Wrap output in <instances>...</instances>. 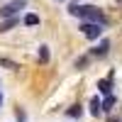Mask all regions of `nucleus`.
Masks as SVG:
<instances>
[{"instance_id": "nucleus-1", "label": "nucleus", "mask_w": 122, "mask_h": 122, "mask_svg": "<svg viewBox=\"0 0 122 122\" xmlns=\"http://www.w3.org/2000/svg\"><path fill=\"white\" fill-rule=\"evenodd\" d=\"M68 12L73 15V17H78V20H83V22H103V25H105V15H103V10H100V7H95V5L71 3Z\"/></svg>"}, {"instance_id": "nucleus-2", "label": "nucleus", "mask_w": 122, "mask_h": 122, "mask_svg": "<svg viewBox=\"0 0 122 122\" xmlns=\"http://www.w3.org/2000/svg\"><path fill=\"white\" fill-rule=\"evenodd\" d=\"M27 7V0H12V3H7L0 7V20H5V17H15L20 10H25Z\"/></svg>"}, {"instance_id": "nucleus-3", "label": "nucleus", "mask_w": 122, "mask_h": 122, "mask_svg": "<svg viewBox=\"0 0 122 122\" xmlns=\"http://www.w3.org/2000/svg\"><path fill=\"white\" fill-rule=\"evenodd\" d=\"M81 32L88 39H98L103 37V22H81Z\"/></svg>"}, {"instance_id": "nucleus-4", "label": "nucleus", "mask_w": 122, "mask_h": 122, "mask_svg": "<svg viewBox=\"0 0 122 122\" xmlns=\"http://www.w3.org/2000/svg\"><path fill=\"white\" fill-rule=\"evenodd\" d=\"M107 51H110V39H100V44L95 49H90V59H93V56L100 59V56H105Z\"/></svg>"}, {"instance_id": "nucleus-5", "label": "nucleus", "mask_w": 122, "mask_h": 122, "mask_svg": "<svg viewBox=\"0 0 122 122\" xmlns=\"http://www.w3.org/2000/svg\"><path fill=\"white\" fill-rule=\"evenodd\" d=\"M98 90L103 95H110L112 93V73H110L107 78H103V81H98Z\"/></svg>"}, {"instance_id": "nucleus-6", "label": "nucleus", "mask_w": 122, "mask_h": 122, "mask_svg": "<svg viewBox=\"0 0 122 122\" xmlns=\"http://www.w3.org/2000/svg\"><path fill=\"white\" fill-rule=\"evenodd\" d=\"M17 25H20V20H17V17H5L3 22H0V32H10V29L17 27Z\"/></svg>"}, {"instance_id": "nucleus-7", "label": "nucleus", "mask_w": 122, "mask_h": 122, "mask_svg": "<svg viewBox=\"0 0 122 122\" xmlns=\"http://www.w3.org/2000/svg\"><path fill=\"white\" fill-rule=\"evenodd\" d=\"M90 115H93V117L103 115V107H100V98H98V95H95V98H90Z\"/></svg>"}, {"instance_id": "nucleus-8", "label": "nucleus", "mask_w": 122, "mask_h": 122, "mask_svg": "<svg viewBox=\"0 0 122 122\" xmlns=\"http://www.w3.org/2000/svg\"><path fill=\"white\" fill-rule=\"evenodd\" d=\"M112 105H115V95H112V93H110V95H105V100L100 103L103 112H110V110H112Z\"/></svg>"}, {"instance_id": "nucleus-9", "label": "nucleus", "mask_w": 122, "mask_h": 122, "mask_svg": "<svg viewBox=\"0 0 122 122\" xmlns=\"http://www.w3.org/2000/svg\"><path fill=\"white\" fill-rule=\"evenodd\" d=\"M22 22H25L27 27H37V25H39V15H34V12H27Z\"/></svg>"}, {"instance_id": "nucleus-10", "label": "nucleus", "mask_w": 122, "mask_h": 122, "mask_svg": "<svg viewBox=\"0 0 122 122\" xmlns=\"http://www.w3.org/2000/svg\"><path fill=\"white\" fill-rule=\"evenodd\" d=\"M66 115H68V117H81V115H83V107H81V105H73V107L66 110Z\"/></svg>"}, {"instance_id": "nucleus-11", "label": "nucleus", "mask_w": 122, "mask_h": 122, "mask_svg": "<svg viewBox=\"0 0 122 122\" xmlns=\"http://www.w3.org/2000/svg\"><path fill=\"white\" fill-rule=\"evenodd\" d=\"M39 61H42V64L49 61V46H39Z\"/></svg>"}, {"instance_id": "nucleus-12", "label": "nucleus", "mask_w": 122, "mask_h": 122, "mask_svg": "<svg viewBox=\"0 0 122 122\" xmlns=\"http://www.w3.org/2000/svg\"><path fill=\"white\" fill-rule=\"evenodd\" d=\"M88 61H90V56H83V59H78V61H76V68H86V66H88Z\"/></svg>"}, {"instance_id": "nucleus-13", "label": "nucleus", "mask_w": 122, "mask_h": 122, "mask_svg": "<svg viewBox=\"0 0 122 122\" xmlns=\"http://www.w3.org/2000/svg\"><path fill=\"white\" fill-rule=\"evenodd\" d=\"M0 66H7V68H17L15 61H10V59H0Z\"/></svg>"}, {"instance_id": "nucleus-14", "label": "nucleus", "mask_w": 122, "mask_h": 122, "mask_svg": "<svg viewBox=\"0 0 122 122\" xmlns=\"http://www.w3.org/2000/svg\"><path fill=\"white\" fill-rule=\"evenodd\" d=\"M27 115H25V110H17V122H25Z\"/></svg>"}, {"instance_id": "nucleus-15", "label": "nucleus", "mask_w": 122, "mask_h": 122, "mask_svg": "<svg viewBox=\"0 0 122 122\" xmlns=\"http://www.w3.org/2000/svg\"><path fill=\"white\" fill-rule=\"evenodd\" d=\"M107 122H120V117H110V120H107Z\"/></svg>"}, {"instance_id": "nucleus-16", "label": "nucleus", "mask_w": 122, "mask_h": 122, "mask_svg": "<svg viewBox=\"0 0 122 122\" xmlns=\"http://www.w3.org/2000/svg\"><path fill=\"white\" fill-rule=\"evenodd\" d=\"M54 3H64V0H54Z\"/></svg>"}, {"instance_id": "nucleus-17", "label": "nucleus", "mask_w": 122, "mask_h": 122, "mask_svg": "<svg viewBox=\"0 0 122 122\" xmlns=\"http://www.w3.org/2000/svg\"><path fill=\"white\" fill-rule=\"evenodd\" d=\"M0 105H3V98H0Z\"/></svg>"}]
</instances>
